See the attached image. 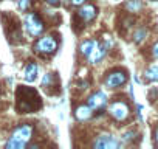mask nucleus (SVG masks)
Wrapping results in <instances>:
<instances>
[{"instance_id": "f257e3e1", "label": "nucleus", "mask_w": 158, "mask_h": 149, "mask_svg": "<svg viewBox=\"0 0 158 149\" xmlns=\"http://www.w3.org/2000/svg\"><path fill=\"white\" fill-rule=\"evenodd\" d=\"M31 137H33V126L22 124L11 134L5 146L6 149H23L28 146V141L31 140Z\"/></svg>"}, {"instance_id": "f03ea898", "label": "nucleus", "mask_w": 158, "mask_h": 149, "mask_svg": "<svg viewBox=\"0 0 158 149\" xmlns=\"http://www.w3.org/2000/svg\"><path fill=\"white\" fill-rule=\"evenodd\" d=\"M25 30L30 36L36 37L44 31V23L36 13H28L25 16Z\"/></svg>"}, {"instance_id": "7ed1b4c3", "label": "nucleus", "mask_w": 158, "mask_h": 149, "mask_svg": "<svg viewBox=\"0 0 158 149\" xmlns=\"http://www.w3.org/2000/svg\"><path fill=\"white\" fill-rule=\"evenodd\" d=\"M56 48H57V40L53 36H44L34 45V50L40 54H53Z\"/></svg>"}, {"instance_id": "20e7f679", "label": "nucleus", "mask_w": 158, "mask_h": 149, "mask_svg": "<svg viewBox=\"0 0 158 149\" xmlns=\"http://www.w3.org/2000/svg\"><path fill=\"white\" fill-rule=\"evenodd\" d=\"M109 113H110L115 120H118V121H124V120L129 118L130 110H129V106H127L124 101H115L113 104H110V107H109Z\"/></svg>"}, {"instance_id": "39448f33", "label": "nucleus", "mask_w": 158, "mask_h": 149, "mask_svg": "<svg viewBox=\"0 0 158 149\" xmlns=\"http://www.w3.org/2000/svg\"><path fill=\"white\" fill-rule=\"evenodd\" d=\"M119 141L113 137V135H101L98 140H95L93 146L96 149H116L119 147Z\"/></svg>"}, {"instance_id": "423d86ee", "label": "nucleus", "mask_w": 158, "mask_h": 149, "mask_svg": "<svg viewBox=\"0 0 158 149\" xmlns=\"http://www.w3.org/2000/svg\"><path fill=\"white\" fill-rule=\"evenodd\" d=\"M126 81H127V74H126L124 71H113V73L107 74L104 84H106L109 89H116V87L123 86Z\"/></svg>"}, {"instance_id": "0eeeda50", "label": "nucleus", "mask_w": 158, "mask_h": 149, "mask_svg": "<svg viewBox=\"0 0 158 149\" xmlns=\"http://www.w3.org/2000/svg\"><path fill=\"white\" fill-rule=\"evenodd\" d=\"M106 104H107V96H106L104 92H96V93H93V95L89 96V106L93 110H99Z\"/></svg>"}, {"instance_id": "6e6552de", "label": "nucleus", "mask_w": 158, "mask_h": 149, "mask_svg": "<svg viewBox=\"0 0 158 149\" xmlns=\"http://www.w3.org/2000/svg\"><path fill=\"white\" fill-rule=\"evenodd\" d=\"M106 53H107V48L104 47V44H96V47L93 48V51L90 53V56H89V61H90V64H98L99 61H102V57L106 56Z\"/></svg>"}, {"instance_id": "1a4fd4ad", "label": "nucleus", "mask_w": 158, "mask_h": 149, "mask_svg": "<svg viewBox=\"0 0 158 149\" xmlns=\"http://www.w3.org/2000/svg\"><path fill=\"white\" fill-rule=\"evenodd\" d=\"M96 8L93 5H84L79 8V17H81L84 22H92L96 17Z\"/></svg>"}, {"instance_id": "9d476101", "label": "nucleus", "mask_w": 158, "mask_h": 149, "mask_svg": "<svg viewBox=\"0 0 158 149\" xmlns=\"http://www.w3.org/2000/svg\"><path fill=\"white\" fill-rule=\"evenodd\" d=\"M37 71H39L37 64H36V62H28L27 67H25V70H23V78H25V81H28V83L36 81V78H37Z\"/></svg>"}, {"instance_id": "9b49d317", "label": "nucleus", "mask_w": 158, "mask_h": 149, "mask_svg": "<svg viewBox=\"0 0 158 149\" xmlns=\"http://www.w3.org/2000/svg\"><path fill=\"white\" fill-rule=\"evenodd\" d=\"M92 113H93V109L90 106H79L76 109V112H74V117L79 121H85V120H89L92 117Z\"/></svg>"}, {"instance_id": "f8f14e48", "label": "nucleus", "mask_w": 158, "mask_h": 149, "mask_svg": "<svg viewBox=\"0 0 158 149\" xmlns=\"http://www.w3.org/2000/svg\"><path fill=\"white\" fill-rule=\"evenodd\" d=\"M96 40H84L82 44H81V53L84 54V56H90V53L93 51V48L96 47Z\"/></svg>"}, {"instance_id": "ddd939ff", "label": "nucleus", "mask_w": 158, "mask_h": 149, "mask_svg": "<svg viewBox=\"0 0 158 149\" xmlns=\"http://www.w3.org/2000/svg\"><path fill=\"white\" fill-rule=\"evenodd\" d=\"M144 76H146V79L156 83V81H158V67H156V65L149 67V68L146 70V73H144Z\"/></svg>"}, {"instance_id": "4468645a", "label": "nucleus", "mask_w": 158, "mask_h": 149, "mask_svg": "<svg viewBox=\"0 0 158 149\" xmlns=\"http://www.w3.org/2000/svg\"><path fill=\"white\" fill-rule=\"evenodd\" d=\"M141 0H129V2L126 3V8L130 11V13H138L141 10Z\"/></svg>"}, {"instance_id": "2eb2a0df", "label": "nucleus", "mask_w": 158, "mask_h": 149, "mask_svg": "<svg viewBox=\"0 0 158 149\" xmlns=\"http://www.w3.org/2000/svg\"><path fill=\"white\" fill-rule=\"evenodd\" d=\"M17 5H19V8L22 11H27L28 6L31 5V0H17Z\"/></svg>"}, {"instance_id": "dca6fc26", "label": "nucleus", "mask_w": 158, "mask_h": 149, "mask_svg": "<svg viewBox=\"0 0 158 149\" xmlns=\"http://www.w3.org/2000/svg\"><path fill=\"white\" fill-rule=\"evenodd\" d=\"M51 83H53V74L51 73H48V74H45L44 76V79H42V86L45 87H48V86H51Z\"/></svg>"}, {"instance_id": "f3484780", "label": "nucleus", "mask_w": 158, "mask_h": 149, "mask_svg": "<svg viewBox=\"0 0 158 149\" xmlns=\"http://www.w3.org/2000/svg\"><path fill=\"white\" fill-rule=\"evenodd\" d=\"M146 30H138L136 33H135V42H141L144 37H146Z\"/></svg>"}, {"instance_id": "a211bd4d", "label": "nucleus", "mask_w": 158, "mask_h": 149, "mask_svg": "<svg viewBox=\"0 0 158 149\" xmlns=\"http://www.w3.org/2000/svg\"><path fill=\"white\" fill-rule=\"evenodd\" d=\"M152 54H153V57H155V59H158V42L152 47Z\"/></svg>"}, {"instance_id": "6ab92c4d", "label": "nucleus", "mask_w": 158, "mask_h": 149, "mask_svg": "<svg viewBox=\"0 0 158 149\" xmlns=\"http://www.w3.org/2000/svg\"><path fill=\"white\" fill-rule=\"evenodd\" d=\"M70 2H71L73 5H76V6H81V5H84L85 0H70Z\"/></svg>"}, {"instance_id": "aec40b11", "label": "nucleus", "mask_w": 158, "mask_h": 149, "mask_svg": "<svg viewBox=\"0 0 158 149\" xmlns=\"http://www.w3.org/2000/svg\"><path fill=\"white\" fill-rule=\"evenodd\" d=\"M47 3H50V5H53V6H59L60 0H47Z\"/></svg>"}, {"instance_id": "412c9836", "label": "nucleus", "mask_w": 158, "mask_h": 149, "mask_svg": "<svg viewBox=\"0 0 158 149\" xmlns=\"http://www.w3.org/2000/svg\"><path fill=\"white\" fill-rule=\"evenodd\" d=\"M155 144L158 146V129H155Z\"/></svg>"}]
</instances>
